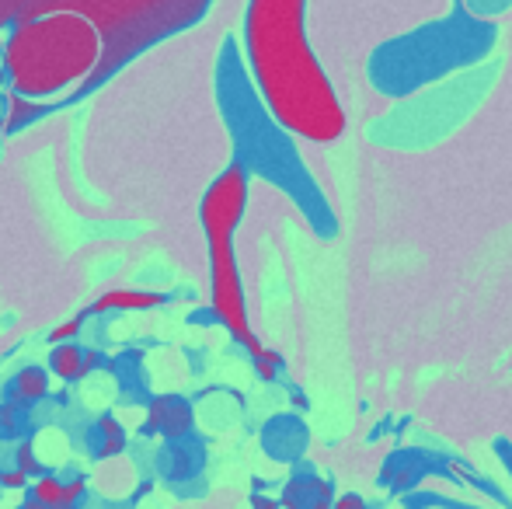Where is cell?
Wrapping results in <instances>:
<instances>
[{"label":"cell","instance_id":"obj_1","mask_svg":"<svg viewBox=\"0 0 512 509\" xmlns=\"http://www.w3.org/2000/svg\"><path fill=\"white\" fill-rule=\"evenodd\" d=\"M248 77L258 102L286 133L335 143L345 109L307 39V0H248L244 14Z\"/></svg>","mask_w":512,"mask_h":509},{"label":"cell","instance_id":"obj_2","mask_svg":"<svg viewBox=\"0 0 512 509\" xmlns=\"http://www.w3.org/2000/svg\"><path fill=\"white\" fill-rule=\"evenodd\" d=\"M495 42H499V25L488 14L471 11L467 0H453L450 14L439 21L394 35L373 49L366 77L377 95L408 98L446 81L450 74L478 67L495 49Z\"/></svg>","mask_w":512,"mask_h":509},{"label":"cell","instance_id":"obj_3","mask_svg":"<svg viewBox=\"0 0 512 509\" xmlns=\"http://www.w3.org/2000/svg\"><path fill=\"white\" fill-rule=\"evenodd\" d=\"M98 63H102V32L91 18L67 7H53L11 25L0 53L4 81L11 84V91L35 102L63 95L74 84L88 88Z\"/></svg>","mask_w":512,"mask_h":509},{"label":"cell","instance_id":"obj_4","mask_svg":"<svg viewBox=\"0 0 512 509\" xmlns=\"http://www.w3.org/2000/svg\"><path fill=\"white\" fill-rule=\"evenodd\" d=\"M244 210H248V168H241L234 161L206 189L199 220H203V234L209 245V304H213V318L234 335L237 346H244V353L255 356L262 349V342L251 332L248 300H244L241 269H237L234 255V234L244 220Z\"/></svg>","mask_w":512,"mask_h":509},{"label":"cell","instance_id":"obj_5","mask_svg":"<svg viewBox=\"0 0 512 509\" xmlns=\"http://www.w3.org/2000/svg\"><path fill=\"white\" fill-rule=\"evenodd\" d=\"M53 7L84 14L102 32V63L88 81L95 84L147 42L192 25L209 7V0H53Z\"/></svg>","mask_w":512,"mask_h":509},{"label":"cell","instance_id":"obj_6","mask_svg":"<svg viewBox=\"0 0 512 509\" xmlns=\"http://www.w3.org/2000/svg\"><path fill=\"white\" fill-rule=\"evenodd\" d=\"M436 471H446V461L422 447H398L380 468V485L394 496H408Z\"/></svg>","mask_w":512,"mask_h":509},{"label":"cell","instance_id":"obj_7","mask_svg":"<svg viewBox=\"0 0 512 509\" xmlns=\"http://www.w3.org/2000/svg\"><path fill=\"white\" fill-rule=\"evenodd\" d=\"M196 426V412H192V401L182 394H157L147 405V422L143 429L157 433L164 440H185Z\"/></svg>","mask_w":512,"mask_h":509},{"label":"cell","instance_id":"obj_8","mask_svg":"<svg viewBox=\"0 0 512 509\" xmlns=\"http://www.w3.org/2000/svg\"><path fill=\"white\" fill-rule=\"evenodd\" d=\"M84 492H88V478L84 475L60 478V475L42 471L32 482V489L25 492L21 509H81Z\"/></svg>","mask_w":512,"mask_h":509},{"label":"cell","instance_id":"obj_9","mask_svg":"<svg viewBox=\"0 0 512 509\" xmlns=\"http://www.w3.org/2000/svg\"><path fill=\"white\" fill-rule=\"evenodd\" d=\"M335 503V485L310 464H297L290 482L283 485L279 506L283 509H331Z\"/></svg>","mask_w":512,"mask_h":509},{"label":"cell","instance_id":"obj_10","mask_svg":"<svg viewBox=\"0 0 512 509\" xmlns=\"http://www.w3.org/2000/svg\"><path fill=\"white\" fill-rule=\"evenodd\" d=\"M98 363H102L98 349H81L77 342H60V346H53V353H49L46 370L56 381L74 384V381H84L88 374H95Z\"/></svg>","mask_w":512,"mask_h":509},{"label":"cell","instance_id":"obj_11","mask_svg":"<svg viewBox=\"0 0 512 509\" xmlns=\"http://www.w3.org/2000/svg\"><path fill=\"white\" fill-rule=\"evenodd\" d=\"M164 293L157 290H133V286H119V290H105L98 300H91L84 307V318H102V314H115V311H157L164 304Z\"/></svg>","mask_w":512,"mask_h":509},{"label":"cell","instance_id":"obj_12","mask_svg":"<svg viewBox=\"0 0 512 509\" xmlns=\"http://www.w3.org/2000/svg\"><path fill=\"white\" fill-rule=\"evenodd\" d=\"M307 426L297 415H276V419L265 426V450H269L276 461H297L307 450Z\"/></svg>","mask_w":512,"mask_h":509},{"label":"cell","instance_id":"obj_13","mask_svg":"<svg viewBox=\"0 0 512 509\" xmlns=\"http://www.w3.org/2000/svg\"><path fill=\"white\" fill-rule=\"evenodd\" d=\"M46 398H49V370L46 367H21L18 374L11 377V384H7V401H14L21 412H28V408H35Z\"/></svg>","mask_w":512,"mask_h":509},{"label":"cell","instance_id":"obj_14","mask_svg":"<svg viewBox=\"0 0 512 509\" xmlns=\"http://www.w3.org/2000/svg\"><path fill=\"white\" fill-rule=\"evenodd\" d=\"M42 112H46V105H42V102L11 91V95H7V112H4V123H0V129H4V133H18L21 126L35 123Z\"/></svg>","mask_w":512,"mask_h":509},{"label":"cell","instance_id":"obj_15","mask_svg":"<svg viewBox=\"0 0 512 509\" xmlns=\"http://www.w3.org/2000/svg\"><path fill=\"white\" fill-rule=\"evenodd\" d=\"M95 433H98V457L102 461H112V457L126 454V429L115 415H102L95 422Z\"/></svg>","mask_w":512,"mask_h":509},{"label":"cell","instance_id":"obj_16","mask_svg":"<svg viewBox=\"0 0 512 509\" xmlns=\"http://www.w3.org/2000/svg\"><path fill=\"white\" fill-rule=\"evenodd\" d=\"M42 11H53V0H0V28L18 25V21L35 18Z\"/></svg>","mask_w":512,"mask_h":509},{"label":"cell","instance_id":"obj_17","mask_svg":"<svg viewBox=\"0 0 512 509\" xmlns=\"http://www.w3.org/2000/svg\"><path fill=\"white\" fill-rule=\"evenodd\" d=\"M405 509H481V506H471V503H460V499H446L439 492H408L405 496Z\"/></svg>","mask_w":512,"mask_h":509},{"label":"cell","instance_id":"obj_18","mask_svg":"<svg viewBox=\"0 0 512 509\" xmlns=\"http://www.w3.org/2000/svg\"><path fill=\"white\" fill-rule=\"evenodd\" d=\"M251 363H255V370H258V377L262 381H276L279 374H283V356L276 353V349H269V346H262L255 356H251Z\"/></svg>","mask_w":512,"mask_h":509},{"label":"cell","instance_id":"obj_19","mask_svg":"<svg viewBox=\"0 0 512 509\" xmlns=\"http://www.w3.org/2000/svg\"><path fill=\"white\" fill-rule=\"evenodd\" d=\"M14 468L18 471H25L28 478H39L42 471V461H39V454H35V443L32 440H21L18 447H14Z\"/></svg>","mask_w":512,"mask_h":509},{"label":"cell","instance_id":"obj_20","mask_svg":"<svg viewBox=\"0 0 512 509\" xmlns=\"http://www.w3.org/2000/svg\"><path fill=\"white\" fill-rule=\"evenodd\" d=\"M84 314H77V318H67V321H60V325L49 332V342L53 346H60V342H74V339H81V328H84Z\"/></svg>","mask_w":512,"mask_h":509},{"label":"cell","instance_id":"obj_21","mask_svg":"<svg viewBox=\"0 0 512 509\" xmlns=\"http://www.w3.org/2000/svg\"><path fill=\"white\" fill-rule=\"evenodd\" d=\"M0 485H4V489H28V475L25 471H18V468H0Z\"/></svg>","mask_w":512,"mask_h":509},{"label":"cell","instance_id":"obj_22","mask_svg":"<svg viewBox=\"0 0 512 509\" xmlns=\"http://www.w3.org/2000/svg\"><path fill=\"white\" fill-rule=\"evenodd\" d=\"M492 450H495V457L502 461V468H506V475L512 478V443L506 440V436H495V440H492Z\"/></svg>","mask_w":512,"mask_h":509},{"label":"cell","instance_id":"obj_23","mask_svg":"<svg viewBox=\"0 0 512 509\" xmlns=\"http://www.w3.org/2000/svg\"><path fill=\"white\" fill-rule=\"evenodd\" d=\"M18 415H21V408L14 405V401H4V405H0V426H4V433H11V429L18 426Z\"/></svg>","mask_w":512,"mask_h":509},{"label":"cell","instance_id":"obj_24","mask_svg":"<svg viewBox=\"0 0 512 509\" xmlns=\"http://www.w3.org/2000/svg\"><path fill=\"white\" fill-rule=\"evenodd\" d=\"M331 509H373V506H366V499L356 496V492H345V496H335Z\"/></svg>","mask_w":512,"mask_h":509},{"label":"cell","instance_id":"obj_25","mask_svg":"<svg viewBox=\"0 0 512 509\" xmlns=\"http://www.w3.org/2000/svg\"><path fill=\"white\" fill-rule=\"evenodd\" d=\"M251 509H283V506H279V499H269L258 492V496H251Z\"/></svg>","mask_w":512,"mask_h":509},{"label":"cell","instance_id":"obj_26","mask_svg":"<svg viewBox=\"0 0 512 509\" xmlns=\"http://www.w3.org/2000/svg\"><path fill=\"white\" fill-rule=\"evenodd\" d=\"M0 436H4V426H0Z\"/></svg>","mask_w":512,"mask_h":509}]
</instances>
